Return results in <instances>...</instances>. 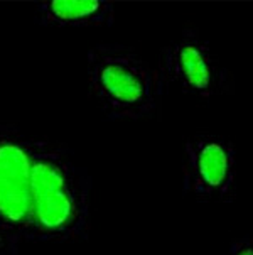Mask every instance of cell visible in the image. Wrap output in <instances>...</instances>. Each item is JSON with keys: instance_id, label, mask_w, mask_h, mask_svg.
Instances as JSON below:
<instances>
[{"instance_id": "obj_1", "label": "cell", "mask_w": 253, "mask_h": 255, "mask_svg": "<svg viewBox=\"0 0 253 255\" xmlns=\"http://www.w3.org/2000/svg\"><path fill=\"white\" fill-rule=\"evenodd\" d=\"M93 181L61 142L32 135L31 242L84 240L91 225Z\"/></svg>"}, {"instance_id": "obj_3", "label": "cell", "mask_w": 253, "mask_h": 255, "mask_svg": "<svg viewBox=\"0 0 253 255\" xmlns=\"http://www.w3.org/2000/svg\"><path fill=\"white\" fill-rule=\"evenodd\" d=\"M159 95L175 88L209 100L230 86V75L221 68L211 46L194 29H186L177 41L162 47L156 70Z\"/></svg>"}, {"instance_id": "obj_5", "label": "cell", "mask_w": 253, "mask_h": 255, "mask_svg": "<svg viewBox=\"0 0 253 255\" xmlns=\"http://www.w3.org/2000/svg\"><path fill=\"white\" fill-rule=\"evenodd\" d=\"M237 152L226 137L192 135L184 144L182 189L201 203H230L235 198Z\"/></svg>"}, {"instance_id": "obj_8", "label": "cell", "mask_w": 253, "mask_h": 255, "mask_svg": "<svg viewBox=\"0 0 253 255\" xmlns=\"http://www.w3.org/2000/svg\"><path fill=\"white\" fill-rule=\"evenodd\" d=\"M20 242L12 239L0 228V255H19Z\"/></svg>"}, {"instance_id": "obj_4", "label": "cell", "mask_w": 253, "mask_h": 255, "mask_svg": "<svg viewBox=\"0 0 253 255\" xmlns=\"http://www.w3.org/2000/svg\"><path fill=\"white\" fill-rule=\"evenodd\" d=\"M32 135L14 122H0V228L17 242H31Z\"/></svg>"}, {"instance_id": "obj_2", "label": "cell", "mask_w": 253, "mask_h": 255, "mask_svg": "<svg viewBox=\"0 0 253 255\" xmlns=\"http://www.w3.org/2000/svg\"><path fill=\"white\" fill-rule=\"evenodd\" d=\"M89 98L111 120H144L157 110V78L134 47L101 42L86 58Z\"/></svg>"}, {"instance_id": "obj_6", "label": "cell", "mask_w": 253, "mask_h": 255, "mask_svg": "<svg viewBox=\"0 0 253 255\" xmlns=\"http://www.w3.org/2000/svg\"><path fill=\"white\" fill-rule=\"evenodd\" d=\"M36 22L51 29L111 27L115 5L108 0H42L36 3Z\"/></svg>"}, {"instance_id": "obj_7", "label": "cell", "mask_w": 253, "mask_h": 255, "mask_svg": "<svg viewBox=\"0 0 253 255\" xmlns=\"http://www.w3.org/2000/svg\"><path fill=\"white\" fill-rule=\"evenodd\" d=\"M221 255H253V233L231 242L226 252Z\"/></svg>"}]
</instances>
